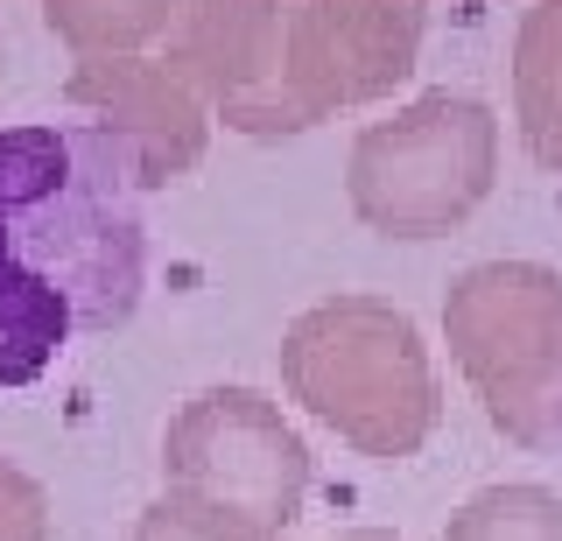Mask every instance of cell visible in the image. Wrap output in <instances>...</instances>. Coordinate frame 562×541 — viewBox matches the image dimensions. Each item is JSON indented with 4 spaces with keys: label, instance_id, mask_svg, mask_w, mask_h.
Listing matches in <instances>:
<instances>
[{
    "label": "cell",
    "instance_id": "cell-1",
    "mask_svg": "<svg viewBox=\"0 0 562 541\" xmlns=\"http://www.w3.org/2000/svg\"><path fill=\"white\" fill-rule=\"evenodd\" d=\"M148 225L134 162L85 120L0 127V387H35L78 338L140 309Z\"/></svg>",
    "mask_w": 562,
    "mask_h": 541
},
{
    "label": "cell",
    "instance_id": "cell-2",
    "mask_svg": "<svg viewBox=\"0 0 562 541\" xmlns=\"http://www.w3.org/2000/svg\"><path fill=\"white\" fill-rule=\"evenodd\" d=\"M281 394L359 458L401 464L443 422V373L422 324L386 295H324L281 330Z\"/></svg>",
    "mask_w": 562,
    "mask_h": 541
},
{
    "label": "cell",
    "instance_id": "cell-3",
    "mask_svg": "<svg viewBox=\"0 0 562 541\" xmlns=\"http://www.w3.org/2000/svg\"><path fill=\"white\" fill-rule=\"evenodd\" d=\"M499 183V113L471 92H415L359 127L345 155V204L380 239H443Z\"/></svg>",
    "mask_w": 562,
    "mask_h": 541
},
{
    "label": "cell",
    "instance_id": "cell-4",
    "mask_svg": "<svg viewBox=\"0 0 562 541\" xmlns=\"http://www.w3.org/2000/svg\"><path fill=\"white\" fill-rule=\"evenodd\" d=\"M443 345L485 422L514 450H562V274L479 260L443 295Z\"/></svg>",
    "mask_w": 562,
    "mask_h": 541
},
{
    "label": "cell",
    "instance_id": "cell-5",
    "mask_svg": "<svg viewBox=\"0 0 562 541\" xmlns=\"http://www.w3.org/2000/svg\"><path fill=\"white\" fill-rule=\"evenodd\" d=\"M429 0H281V78L260 106L225 120L246 142H289L338 113L380 106L415 78Z\"/></svg>",
    "mask_w": 562,
    "mask_h": 541
},
{
    "label": "cell",
    "instance_id": "cell-6",
    "mask_svg": "<svg viewBox=\"0 0 562 541\" xmlns=\"http://www.w3.org/2000/svg\"><path fill=\"white\" fill-rule=\"evenodd\" d=\"M310 443L260 387H198L162 429V493L204 499L218 514H239L246 528L274 534L303 520L310 499Z\"/></svg>",
    "mask_w": 562,
    "mask_h": 541
},
{
    "label": "cell",
    "instance_id": "cell-7",
    "mask_svg": "<svg viewBox=\"0 0 562 541\" xmlns=\"http://www.w3.org/2000/svg\"><path fill=\"white\" fill-rule=\"evenodd\" d=\"M64 106L85 113V127H99L134 162L140 198L183 183L204 162L211 127H218V113L169 71L162 49H148V57H78L64 78Z\"/></svg>",
    "mask_w": 562,
    "mask_h": 541
},
{
    "label": "cell",
    "instance_id": "cell-8",
    "mask_svg": "<svg viewBox=\"0 0 562 541\" xmlns=\"http://www.w3.org/2000/svg\"><path fill=\"white\" fill-rule=\"evenodd\" d=\"M162 64L218 113V127L274 92L281 78V0H176Z\"/></svg>",
    "mask_w": 562,
    "mask_h": 541
},
{
    "label": "cell",
    "instance_id": "cell-9",
    "mask_svg": "<svg viewBox=\"0 0 562 541\" xmlns=\"http://www.w3.org/2000/svg\"><path fill=\"white\" fill-rule=\"evenodd\" d=\"M514 127L520 148L562 177V0L520 8L514 29Z\"/></svg>",
    "mask_w": 562,
    "mask_h": 541
},
{
    "label": "cell",
    "instance_id": "cell-10",
    "mask_svg": "<svg viewBox=\"0 0 562 541\" xmlns=\"http://www.w3.org/2000/svg\"><path fill=\"white\" fill-rule=\"evenodd\" d=\"M43 29L78 57H148L169 43L176 0H43Z\"/></svg>",
    "mask_w": 562,
    "mask_h": 541
},
{
    "label": "cell",
    "instance_id": "cell-11",
    "mask_svg": "<svg viewBox=\"0 0 562 541\" xmlns=\"http://www.w3.org/2000/svg\"><path fill=\"white\" fill-rule=\"evenodd\" d=\"M443 541H562V499L549 485H479L450 514Z\"/></svg>",
    "mask_w": 562,
    "mask_h": 541
},
{
    "label": "cell",
    "instance_id": "cell-12",
    "mask_svg": "<svg viewBox=\"0 0 562 541\" xmlns=\"http://www.w3.org/2000/svg\"><path fill=\"white\" fill-rule=\"evenodd\" d=\"M127 541H274V534L246 528L239 514H218V506H204V499L162 493V499H148V506L134 514Z\"/></svg>",
    "mask_w": 562,
    "mask_h": 541
},
{
    "label": "cell",
    "instance_id": "cell-13",
    "mask_svg": "<svg viewBox=\"0 0 562 541\" xmlns=\"http://www.w3.org/2000/svg\"><path fill=\"white\" fill-rule=\"evenodd\" d=\"M57 514L35 471H22L14 458H0V541H49Z\"/></svg>",
    "mask_w": 562,
    "mask_h": 541
},
{
    "label": "cell",
    "instance_id": "cell-14",
    "mask_svg": "<svg viewBox=\"0 0 562 541\" xmlns=\"http://www.w3.org/2000/svg\"><path fill=\"white\" fill-rule=\"evenodd\" d=\"M330 541H408V534H394V528H351V534H330Z\"/></svg>",
    "mask_w": 562,
    "mask_h": 541
},
{
    "label": "cell",
    "instance_id": "cell-15",
    "mask_svg": "<svg viewBox=\"0 0 562 541\" xmlns=\"http://www.w3.org/2000/svg\"><path fill=\"white\" fill-rule=\"evenodd\" d=\"M0 78H8V43H0Z\"/></svg>",
    "mask_w": 562,
    "mask_h": 541
}]
</instances>
